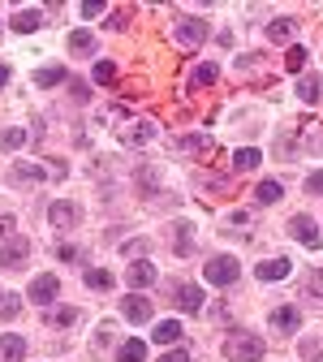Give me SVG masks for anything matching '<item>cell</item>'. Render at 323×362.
<instances>
[{
    "instance_id": "cell-12",
    "label": "cell",
    "mask_w": 323,
    "mask_h": 362,
    "mask_svg": "<svg viewBox=\"0 0 323 362\" xmlns=\"http://www.w3.org/2000/svg\"><path fill=\"white\" fill-rule=\"evenodd\" d=\"M289 259H263V263H254V276L259 281H285L289 276Z\"/></svg>"
},
{
    "instance_id": "cell-27",
    "label": "cell",
    "mask_w": 323,
    "mask_h": 362,
    "mask_svg": "<svg viewBox=\"0 0 323 362\" xmlns=\"http://www.w3.org/2000/svg\"><path fill=\"white\" fill-rule=\"evenodd\" d=\"M90 289H112V272H104V267H86V276H82Z\"/></svg>"
},
{
    "instance_id": "cell-30",
    "label": "cell",
    "mask_w": 323,
    "mask_h": 362,
    "mask_svg": "<svg viewBox=\"0 0 323 362\" xmlns=\"http://www.w3.org/2000/svg\"><path fill=\"white\" fill-rule=\"evenodd\" d=\"M65 78H69V74H65L61 65H52V69H39V74H35V82H39V86H61Z\"/></svg>"
},
{
    "instance_id": "cell-9",
    "label": "cell",
    "mask_w": 323,
    "mask_h": 362,
    "mask_svg": "<svg viewBox=\"0 0 323 362\" xmlns=\"http://www.w3.org/2000/svg\"><path fill=\"white\" fill-rule=\"evenodd\" d=\"M151 139H155V125L151 121H134L129 129H121V143L125 147H147Z\"/></svg>"
},
{
    "instance_id": "cell-39",
    "label": "cell",
    "mask_w": 323,
    "mask_h": 362,
    "mask_svg": "<svg viewBox=\"0 0 323 362\" xmlns=\"http://www.w3.org/2000/svg\"><path fill=\"white\" fill-rule=\"evenodd\" d=\"M125 18H129V9H117V13L108 18V30H117V26H125Z\"/></svg>"
},
{
    "instance_id": "cell-4",
    "label": "cell",
    "mask_w": 323,
    "mask_h": 362,
    "mask_svg": "<svg viewBox=\"0 0 323 362\" xmlns=\"http://www.w3.org/2000/svg\"><path fill=\"white\" fill-rule=\"evenodd\" d=\"M172 39L181 43V48H199V43L207 39V22L203 18H181L177 30H172Z\"/></svg>"
},
{
    "instance_id": "cell-18",
    "label": "cell",
    "mask_w": 323,
    "mask_h": 362,
    "mask_svg": "<svg viewBox=\"0 0 323 362\" xmlns=\"http://www.w3.org/2000/svg\"><path fill=\"white\" fill-rule=\"evenodd\" d=\"M293 26H298L293 18H271V22H267V39H271V43H289V39H293Z\"/></svg>"
},
{
    "instance_id": "cell-28",
    "label": "cell",
    "mask_w": 323,
    "mask_h": 362,
    "mask_svg": "<svg viewBox=\"0 0 323 362\" xmlns=\"http://www.w3.org/2000/svg\"><path fill=\"white\" fill-rule=\"evenodd\" d=\"M69 52H95V35H90V30H74L69 35Z\"/></svg>"
},
{
    "instance_id": "cell-33",
    "label": "cell",
    "mask_w": 323,
    "mask_h": 362,
    "mask_svg": "<svg viewBox=\"0 0 323 362\" xmlns=\"http://www.w3.org/2000/svg\"><path fill=\"white\" fill-rule=\"evenodd\" d=\"M112 78H117V65H112V61H100V65H95V82H100V86H108Z\"/></svg>"
},
{
    "instance_id": "cell-35",
    "label": "cell",
    "mask_w": 323,
    "mask_h": 362,
    "mask_svg": "<svg viewBox=\"0 0 323 362\" xmlns=\"http://www.w3.org/2000/svg\"><path fill=\"white\" fill-rule=\"evenodd\" d=\"M13 229H18V220H13V216H0V242H9Z\"/></svg>"
},
{
    "instance_id": "cell-38",
    "label": "cell",
    "mask_w": 323,
    "mask_h": 362,
    "mask_svg": "<svg viewBox=\"0 0 323 362\" xmlns=\"http://www.w3.org/2000/svg\"><path fill=\"white\" fill-rule=\"evenodd\" d=\"M160 362H190V349H172V354H164Z\"/></svg>"
},
{
    "instance_id": "cell-6",
    "label": "cell",
    "mask_w": 323,
    "mask_h": 362,
    "mask_svg": "<svg viewBox=\"0 0 323 362\" xmlns=\"http://www.w3.org/2000/svg\"><path fill=\"white\" fill-rule=\"evenodd\" d=\"M26 255H30V242H26V238H9L5 246H0V267L18 272V267L26 263Z\"/></svg>"
},
{
    "instance_id": "cell-26",
    "label": "cell",
    "mask_w": 323,
    "mask_h": 362,
    "mask_svg": "<svg viewBox=\"0 0 323 362\" xmlns=\"http://www.w3.org/2000/svg\"><path fill=\"white\" fill-rule=\"evenodd\" d=\"M48 324H57V328L78 324V306H57V310H48Z\"/></svg>"
},
{
    "instance_id": "cell-10",
    "label": "cell",
    "mask_w": 323,
    "mask_h": 362,
    "mask_svg": "<svg viewBox=\"0 0 323 362\" xmlns=\"http://www.w3.org/2000/svg\"><path fill=\"white\" fill-rule=\"evenodd\" d=\"M271 328L276 332H298L302 328V310L298 306H276L271 310Z\"/></svg>"
},
{
    "instance_id": "cell-37",
    "label": "cell",
    "mask_w": 323,
    "mask_h": 362,
    "mask_svg": "<svg viewBox=\"0 0 323 362\" xmlns=\"http://www.w3.org/2000/svg\"><path fill=\"white\" fill-rule=\"evenodd\" d=\"M100 13H104L100 0H86V5H82V18H100Z\"/></svg>"
},
{
    "instance_id": "cell-11",
    "label": "cell",
    "mask_w": 323,
    "mask_h": 362,
    "mask_svg": "<svg viewBox=\"0 0 323 362\" xmlns=\"http://www.w3.org/2000/svg\"><path fill=\"white\" fill-rule=\"evenodd\" d=\"M121 310H125V320H129V324H147V320H151V298L129 293V298L121 302Z\"/></svg>"
},
{
    "instance_id": "cell-21",
    "label": "cell",
    "mask_w": 323,
    "mask_h": 362,
    "mask_svg": "<svg viewBox=\"0 0 323 362\" xmlns=\"http://www.w3.org/2000/svg\"><path fill=\"white\" fill-rule=\"evenodd\" d=\"M151 341H155V345H172V341H181V324H177V320H164V324H155Z\"/></svg>"
},
{
    "instance_id": "cell-7",
    "label": "cell",
    "mask_w": 323,
    "mask_h": 362,
    "mask_svg": "<svg viewBox=\"0 0 323 362\" xmlns=\"http://www.w3.org/2000/svg\"><path fill=\"white\" fill-rule=\"evenodd\" d=\"M57 293H61V281L57 276H35L30 281V302H39V306H52Z\"/></svg>"
},
{
    "instance_id": "cell-25",
    "label": "cell",
    "mask_w": 323,
    "mask_h": 362,
    "mask_svg": "<svg viewBox=\"0 0 323 362\" xmlns=\"http://www.w3.org/2000/svg\"><path fill=\"white\" fill-rule=\"evenodd\" d=\"M306 57H310L306 48H298V43H289V52H285V69H289V74H302V69H306Z\"/></svg>"
},
{
    "instance_id": "cell-40",
    "label": "cell",
    "mask_w": 323,
    "mask_h": 362,
    "mask_svg": "<svg viewBox=\"0 0 323 362\" xmlns=\"http://www.w3.org/2000/svg\"><path fill=\"white\" fill-rule=\"evenodd\" d=\"M143 250H147V242H129V246H125V255H129V259H138Z\"/></svg>"
},
{
    "instance_id": "cell-13",
    "label": "cell",
    "mask_w": 323,
    "mask_h": 362,
    "mask_svg": "<svg viewBox=\"0 0 323 362\" xmlns=\"http://www.w3.org/2000/svg\"><path fill=\"white\" fill-rule=\"evenodd\" d=\"M172 302L186 310V315H199V310H203V289H199V285H181Z\"/></svg>"
},
{
    "instance_id": "cell-15",
    "label": "cell",
    "mask_w": 323,
    "mask_h": 362,
    "mask_svg": "<svg viewBox=\"0 0 323 362\" xmlns=\"http://www.w3.org/2000/svg\"><path fill=\"white\" fill-rule=\"evenodd\" d=\"M186 156H211L216 151V143L207 139V134H181V143H177Z\"/></svg>"
},
{
    "instance_id": "cell-31",
    "label": "cell",
    "mask_w": 323,
    "mask_h": 362,
    "mask_svg": "<svg viewBox=\"0 0 323 362\" xmlns=\"http://www.w3.org/2000/svg\"><path fill=\"white\" fill-rule=\"evenodd\" d=\"M216 78H220V65H199L194 69V86H216Z\"/></svg>"
},
{
    "instance_id": "cell-20",
    "label": "cell",
    "mask_w": 323,
    "mask_h": 362,
    "mask_svg": "<svg viewBox=\"0 0 323 362\" xmlns=\"http://www.w3.org/2000/svg\"><path fill=\"white\" fill-rule=\"evenodd\" d=\"M259 164H263V156H259V147H242V151L233 156V168H237V173H254Z\"/></svg>"
},
{
    "instance_id": "cell-36",
    "label": "cell",
    "mask_w": 323,
    "mask_h": 362,
    "mask_svg": "<svg viewBox=\"0 0 323 362\" xmlns=\"http://www.w3.org/2000/svg\"><path fill=\"white\" fill-rule=\"evenodd\" d=\"M306 190L323 199V173H310V177H306Z\"/></svg>"
},
{
    "instance_id": "cell-17",
    "label": "cell",
    "mask_w": 323,
    "mask_h": 362,
    "mask_svg": "<svg viewBox=\"0 0 323 362\" xmlns=\"http://www.w3.org/2000/svg\"><path fill=\"white\" fill-rule=\"evenodd\" d=\"M13 181H18V186H30V181H43V177H48V168H43V164H13V173H9Z\"/></svg>"
},
{
    "instance_id": "cell-23",
    "label": "cell",
    "mask_w": 323,
    "mask_h": 362,
    "mask_svg": "<svg viewBox=\"0 0 323 362\" xmlns=\"http://www.w3.org/2000/svg\"><path fill=\"white\" fill-rule=\"evenodd\" d=\"M39 22H43L39 9H22V13L13 18V30H18V35H30V30H39Z\"/></svg>"
},
{
    "instance_id": "cell-32",
    "label": "cell",
    "mask_w": 323,
    "mask_h": 362,
    "mask_svg": "<svg viewBox=\"0 0 323 362\" xmlns=\"http://www.w3.org/2000/svg\"><path fill=\"white\" fill-rule=\"evenodd\" d=\"M177 229H181V233H177V255H190V250H194V233H190V224H177Z\"/></svg>"
},
{
    "instance_id": "cell-5",
    "label": "cell",
    "mask_w": 323,
    "mask_h": 362,
    "mask_svg": "<svg viewBox=\"0 0 323 362\" xmlns=\"http://www.w3.org/2000/svg\"><path fill=\"white\" fill-rule=\"evenodd\" d=\"M78 220H82V207L69 203V199H57V203L48 207V224H57V229H74Z\"/></svg>"
},
{
    "instance_id": "cell-1",
    "label": "cell",
    "mask_w": 323,
    "mask_h": 362,
    "mask_svg": "<svg viewBox=\"0 0 323 362\" xmlns=\"http://www.w3.org/2000/svg\"><path fill=\"white\" fill-rule=\"evenodd\" d=\"M220 354H224L228 362H259V358H263V341H259L254 332H228Z\"/></svg>"
},
{
    "instance_id": "cell-8",
    "label": "cell",
    "mask_w": 323,
    "mask_h": 362,
    "mask_svg": "<svg viewBox=\"0 0 323 362\" xmlns=\"http://www.w3.org/2000/svg\"><path fill=\"white\" fill-rule=\"evenodd\" d=\"M125 281H129V289H147V285H155V267L147 259H134L125 267Z\"/></svg>"
},
{
    "instance_id": "cell-41",
    "label": "cell",
    "mask_w": 323,
    "mask_h": 362,
    "mask_svg": "<svg viewBox=\"0 0 323 362\" xmlns=\"http://www.w3.org/2000/svg\"><path fill=\"white\" fill-rule=\"evenodd\" d=\"M9 78H13V74H9L5 65H0V86H9Z\"/></svg>"
},
{
    "instance_id": "cell-2",
    "label": "cell",
    "mask_w": 323,
    "mask_h": 362,
    "mask_svg": "<svg viewBox=\"0 0 323 362\" xmlns=\"http://www.w3.org/2000/svg\"><path fill=\"white\" fill-rule=\"evenodd\" d=\"M203 276H207V285H233L237 276H242V267H237V259L233 255H216V259H207V267H203Z\"/></svg>"
},
{
    "instance_id": "cell-14",
    "label": "cell",
    "mask_w": 323,
    "mask_h": 362,
    "mask_svg": "<svg viewBox=\"0 0 323 362\" xmlns=\"http://www.w3.org/2000/svg\"><path fill=\"white\" fill-rule=\"evenodd\" d=\"M298 95H302L306 104H319V100H323V74H302V78H298Z\"/></svg>"
},
{
    "instance_id": "cell-29",
    "label": "cell",
    "mask_w": 323,
    "mask_h": 362,
    "mask_svg": "<svg viewBox=\"0 0 323 362\" xmlns=\"http://www.w3.org/2000/svg\"><path fill=\"white\" fill-rule=\"evenodd\" d=\"M18 310H22L18 293H0V320H18Z\"/></svg>"
},
{
    "instance_id": "cell-24",
    "label": "cell",
    "mask_w": 323,
    "mask_h": 362,
    "mask_svg": "<svg viewBox=\"0 0 323 362\" xmlns=\"http://www.w3.org/2000/svg\"><path fill=\"white\" fill-rule=\"evenodd\" d=\"M147 358V341H125L117 349V362H143Z\"/></svg>"
},
{
    "instance_id": "cell-34",
    "label": "cell",
    "mask_w": 323,
    "mask_h": 362,
    "mask_svg": "<svg viewBox=\"0 0 323 362\" xmlns=\"http://www.w3.org/2000/svg\"><path fill=\"white\" fill-rule=\"evenodd\" d=\"M306 293L323 298V272H310V276H306Z\"/></svg>"
},
{
    "instance_id": "cell-19",
    "label": "cell",
    "mask_w": 323,
    "mask_h": 362,
    "mask_svg": "<svg viewBox=\"0 0 323 362\" xmlns=\"http://www.w3.org/2000/svg\"><path fill=\"white\" fill-rule=\"evenodd\" d=\"M26 139H30V134H26L22 125H13V129H0V151H18V147H26Z\"/></svg>"
},
{
    "instance_id": "cell-22",
    "label": "cell",
    "mask_w": 323,
    "mask_h": 362,
    "mask_svg": "<svg viewBox=\"0 0 323 362\" xmlns=\"http://www.w3.org/2000/svg\"><path fill=\"white\" fill-rule=\"evenodd\" d=\"M281 181H259V186H254V199L263 203V207H271V203H281Z\"/></svg>"
},
{
    "instance_id": "cell-3",
    "label": "cell",
    "mask_w": 323,
    "mask_h": 362,
    "mask_svg": "<svg viewBox=\"0 0 323 362\" xmlns=\"http://www.w3.org/2000/svg\"><path fill=\"white\" fill-rule=\"evenodd\" d=\"M289 233H293L306 250H319V246H323V229H319V224H315L306 211H298V216L289 220Z\"/></svg>"
},
{
    "instance_id": "cell-16",
    "label": "cell",
    "mask_w": 323,
    "mask_h": 362,
    "mask_svg": "<svg viewBox=\"0 0 323 362\" xmlns=\"http://www.w3.org/2000/svg\"><path fill=\"white\" fill-rule=\"evenodd\" d=\"M22 358H26V341L5 332V337H0V362H22Z\"/></svg>"
}]
</instances>
